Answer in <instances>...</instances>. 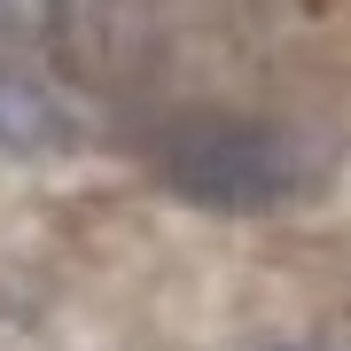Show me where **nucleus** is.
I'll return each mask as SVG.
<instances>
[{
    "mask_svg": "<svg viewBox=\"0 0 351 351\" xmlns=\"http://www.w3.org/2000/svg\"><path fill=\"white\" fill-rule=\"evenodd\" d=\"M164 172L172 188H188L195 203H226V211H250V203H274L297 164H289V141L265 125H242V117H195V125L164 133Z\"/></svg>",
    "mask_w": 351,
    "mask_h": 351,
    "instance_id": "1",
    "label": "nucleus"
},
{
    "mask_svg": "<svg viewBox=\"0 0 351 351\" xmlns=\"http://www.w3.org/2000/svg\"><path fill=\"white\" fill-rule=\"evenodd\" d=\"M78 125H71V110L55 101L39 78L24 71H0V149H16V156H55V149H71Z\"/></svg>",
    "mask_w": 351,
    "mask_h": 351,
    "instance_id": "2",
    "label": "nucleus"
},
{
    "mask_svg": "<svg viewBox=\"0 0 351 351\" xmlns=\"http://www.w3.org/2000/svg\"><path fill=\"white\" fill-rule=\"evenodd\" d=\"M258 351H313V343H258Z\"/></svg>",
    "mask_w": 351,
    "mask_h": 351,
    "instance_id": "3",
    "label": "nucleus"
}]
</instances>
